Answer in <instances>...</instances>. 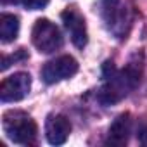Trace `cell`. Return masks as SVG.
Wrapping results in <instances>:
<instances>
[{
    "mask_svg": "<svg viewBox=\"0 0 147 147\" xmlns=\"http://www.w3.org/2000/svg\"><path fill=\"white\" fill-rule=\"evenodd\" d=\"M24 59H28V54L24 52V49H19L16 54H12V55H4L2 57V71H5L12 62H18V61H24Z\"/></svg>",
    "mask_w": 147,
    "mask_h": 147,
    "instance_id": "cell-11",
    "label": "cell"
},
{
    "mask_svg": "<svg viewBox=\"0 0 147 147\" xmlns=\"http://www.w3.org/2000/svg\"><path fill=\"white\" fill-rule=\"evenodd\" d=\"M31 42L42 54H52L62 47V36L59 28L49 19H38L31 30Z\"/></svg>",
    "mask_w": 147,
    "mask_h": 147,
    "instance_id": "cell-4",
    "label": "cell"
},
{
    "mask_svg": "<svg viewBox=\"0 0 147 147\" xmlns=\"http://www.w3.org/2000/svg\"><path fill=\"white\" fill-rule=\"evenodd\" d=\"M71 133V123L64 114H50L45 121V137L49 144L61 145Z\"/></svg>",
    "mask_w": 147,
    "mask_h": 147,
    "instance_id": "cell-8",
    "label": "cell"
},
{
    "mask_svg": "<svg viewBox=\"0 0 147 147\" xmlns=\"http://www.w3.org/2000/svg\"><path fill=\"white\" fill-rule=\"evenodd\" d=\"M11 2H14V0H2V4H11Z\"/></svg>",
    "mask_w": 147,
    "mask_h": 147,
    "instance_id": "cell-14",
    "label": "cell"
},
{
    "mask_svg": "<svg viewBox=\"0 0 147 147\" xmlns=\"http://www.w3.org/2000/svg\"><path fill=\"white\" fill-rule=\"evenodd\" d=\"M61 19L64 23V28L67 30V33L71 36V42L78 49H83L88 42L85 18L76 11V7H67L66 11L61 12Z\"/></svg>",
    "mask_w": 147,
    "mask_h": 147,
    "instance_id": "cell-7",
    "label": "cell"
},
{
    "mask_svg": "<svg viewBox=\"0 0 147 147\" xmlns=\"http://www.w3.org/2000/svg\"><path fill=\"white\" fill-rule=\"evenodd\" d=\"M2 126H4L7 138L12 140L14 144L30 145V144H35V140H36V133H38L36 123L24 111H12L11 109V111L4 113Z\"/></svg>",
    "mask_w": 147,
    "mask_h": 147,
    "instance_id": "cell-2",
    "label": "cell"
},
{
    "mask_svg": "<svg viewBox=\"0 0 147 147\" xmlns=\"http://www.w3.org/2000/svg\"><path fill=\"white\" fill-rule=\"evenodd\" d=\"M97 11L109 33L116 38H125L131 24V16L123 0H97Z\"/></svg>",
    "mask_w": 147,
    "mask_h": 147,
    "instance_id": "cell-3",
    "label": "cell"
},
{
    "mask_svg": "<svg viewBox=\"0 0 147 147\" xmlns=\"http://www.w3.org/2000/svg\"><path fill=\"white\" fill-rule=\"evenodd\" d=\"M31 88V76L28 73H14L0 83V100L2 102H18L23 100Z\"/></svg>",
    "mask_w": 147,
    "mask_h": 147,
    "instance_id": "cell-6",
    "label": "cell"
},
{
    "mask_svg": "<svg viewBox=\"0 0 147 147\" xmlns=\"http://www.w3.org/2000/svg\"><path fill=\"white\" fill-rule=\"evenodd\" d=\"M78 71V62L75 57L71 55H61V57H55L52 61H49L43 69H42V78L45 83L52 85V83H57L61 80H67L71 78L73 75H76Z\"/></svg>",
    "mask_w": 147,
    "mask_h": 147,
    "instance_id": "cell-5",
    "label": "cell"
},
{
    "mask_svg": "<svg viewBox=\"0 0 147 147\" xmlns=\"http://www.w3.org/2000/svg\"><path fill=\"white\" fill-rule=\"evenodd\" d=\"M140 76H142V62L131 61L125 69L106 76L107 83L99 92V100L106 106L121 100L125 95H128L130 90H133L140 83Z\"/></svg>",
    "mask_w": 147,
    "mask_h": 147,
    "instance_id": "cell-1",
    "label": "cell"
},
{
    "mask_svg": "<svg viewBox=\"0 0 147 147\" xmlns=\"http://www.w3.org/2000/svg\"><path fill=\"white\" fill-rule=\"evenodd\" d=\"M138 140L142 145H147V126H142L138 131Z\"/></svg>",
    "mask_w": 147,
    "mask_h": 147,
    "instance_id": "cell-13",
    "label": "cell"
},
{
    "mask_svg": "<svg viewBox=\"0 0 147 147\" xmlns=\"http://www.w3.org/2000/svg\"><path fill=\"white\" fill-rule=\"evenodd\" d=\"M131 133V118L128 113L119 114L113 125L109 126V133H107V144L111 145H125L128 142V137Z\"/></svg>",
    "mask_w": 147,
    "mask_h": 147,
    "instance_id": "cell-9",
    "label": "cell"
},
{
    "mask_svg": "<svg viewBox=\"0 0 147 147\" xmlns=\"http://www.w3.org/2000/svg\"><path fill=\"white\" fill-rule=\"evenodd\" d=\"M23 4L30 11H40L49 4V0H23Z\"/></svg>",
    "mask_w": 147,
    "mask_h": 147,
    "instance_id": "cell-12",
    "label": "cell"
},
{
    "mask_svg": "<svg viewBox=\"0 0 147 147\" xmlns=\"http://www.w3.org/2000/svg\"><path fill=\"white\" fill-rule=\"evenodd\" d=\"M19 33V19L12 14H2L0 16V40L4 43L14 42Z\"/></svg>",
    "mask_w": 147,
    "mask_h": 147,
    "instance_id": "cell-10",
    "label": "cell"
}]
</instances>
